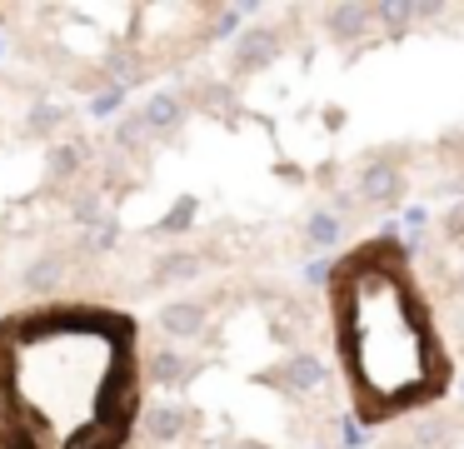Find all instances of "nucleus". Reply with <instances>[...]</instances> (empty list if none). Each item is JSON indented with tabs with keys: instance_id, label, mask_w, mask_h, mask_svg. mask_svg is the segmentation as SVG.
I'll return each instance as SVG.
<instances>
[{
	"instance_id": "obj_1",
	"label": "nucleus",
	"mask_w": 464,
	"mask_h": 449,
	"mask_svg": "<svg viewBox=\"0 0 464 449\" xmlns=\"http://www.w3.org/2000/svg\"><path fill=\"white\" fill-rule=\"evenodd\" d=\"M130 419V315L45 305L0 319V449H125Z\"/></svg>"
},
{
	"instance_id": "obj_2",
	"label": "nucleus",
	"mask_w": 464,
	"mask_h": 449,
	"mask_svg": "<svg viewBox=\"0 0 464 449\" xmlns=\"http://www.w3.org/2000/svg\"><path fill=\"white\" fill-rule=\"evenodd\" d=\"M334 335L344 375L370 419H390L434 399L450 379L434 345L424 299L414 295L404 259L390 249H360L334 275Z\"/></svg>"
},
{
	"instance_id": "obj_3",
	"label": "nucleus",
	"mask_w": 464,
	"mask_h": 449,
	"mask_svg": "<svg viewBox=\"0 0 464 449\" xmlns=\"http://www.w3.org/2000/svg\"><path fill=\"white\" fill-rule=\"evenodd\" d=\"M360 190L370 200H394L404 190V180H400V165L394 160H374V165H364V175H360Z\"/></svg>"
},
{
	"instance_id": "obj_4",
	"label": "nucleus",
	"mask_w": 464,
	"mask_h": 449,
	"mask_svg": "<svg viewBox=\"0 0 464 449\" xmlns=\"http://www.w3.org/2000/svg\"><path fill=\"white\" fill-rule=\"evenodd\" d=\"M160 329H165V335H175V339H195L205 329V309L200 305H185V299H180V305H165L160 309Z\"/></svg>"
},
{
	"instance_id": "obj_5",
	"label": "nucleus",
	"mask_w": 464,
	"mask_h": 449,
	"mask_svg": "<svg viewBox=\"0 0 464 449\" xmlns=\"http://www.w3.org/2000/svg\"><path fill=\"white\" fill-rule=\"evenodd\" d=\"M275 45H280V35H275V30H245L240 50H235V65H240V70L265 65V60L275 55Z\"/></svg>"
},
{
	"instance_id": "obj_6",
	"label": "nucleus",
	"mask_w": 464,
	"mask_h": 449,
	"mask_svg": "<svg viewBox=\"0 0 464 449\" xmlns=\"http://www.w3.org/2000/svg\"><path fill=\"white\" fill-rule=\"evenodd\" d=\"M280 379H285L290 389H314V385L324 379V365H320L314 355H295L290 365L280 369Z\"/></svg>"
},
{
	"instance_id": "obj_7",
	"label": "nucleus",
	"mask_w": 464,
	"mask_h": 449,
	"mask_svg": "<svg viewBox=\"0 0 464 449\" xmlns=\"http://www.w3.org/2000/svg\"><path fill=\"white\" fill-rule=\"evenodd\" d=\"M185 425H190V415H185L180 405H160V409H150V434H155V439H175Z\"/></svg>"
},
{
	"instance_id": "obj_8",
	"label": "nucleus",
	"mask_w": 464,
	"mask_h": 449,
	"mask_svg": "<svg viewBox=\"0 0 464 449\" xmlns=\"http://www.w3.org/2000/svg\"><path fill=\"white\" fill-rule=\"evenodd\" d=\"M370 15H374L370 5H334V10H330V25L340 30L344 40H354V35L364 30V20H370Z\"/></svg>"
},
{
	"instance_id": "obj_9",
	"label": "nucleus",
	"mask_w": 464,
	"mask_h": 449,
	"mask_svg": "<svg viewBox=\"0 0 464 449\" xmlns=\"http://www.w3.org/2000/svg\"><path fill=\"white\" fill-rule=\"evenodd\" d=\"M334 235H340V215L334 210H314L310 225H304V239L310 245H334Z\"/></svg>"
},
{
	"instance_id": "obj_10",
	"label": "nucleus",
	"mask_w": 464,
	"mask_h": 449,
	"mask_svg": "<svg viewBox=\"0 0 464 449\" xmlns=\"http://www.w3.org/2000/svg\"><path fill=\"white\" fill-rule=\"evenodd\" d=\"M150 375L160 379V385H180V379L190 375V365H185V359L175 355V349H160V355L150 359Z\"/></svg>"
},
{
	"instance_id": "obj_11",
	"label": "nucleus",
	"mask_w": 464,
	"mask_h": 449,
	"mask_svg": "<svg viewBox=\"0 0 464 449\" xmlns=\"http://www.w3.org/2000/svg\"><path fill=\"white\" fill-rule=\"evenodd\" d=\"M155 275H160V279H195V275H200V259L185 255V249H175V255H165L160 265H155Z\"/></svg>"
},
{
	"instance_id": "obj_12",
	"label": "nucleus",
	"mask_w": 464,
	"mask_h": 449,
	"mask_svg": "<svg viewBox=\"0 0 464 449\" xmlns=\"http://www.w3.org/2000/svg\"><path fill=\"white\" fill-rule=\"evenodd\" d=\"M145 120H150V130H170L175 120H180V100H175V95H155L150 105H145Z\"/></svg>"
},
{
	"instance_id": "obj_13",
	"label": "nucleus",
	"mask_w": 464,
	"mask_h": 449,
	"mask_svg": "<svg viewBox=\"0 0 464 449\" xmlns=\"http://www.w3.org/2000/svg\"><path fill=\"white\" fill-rule=\"evenodd\" d=\"M115 135H121V145H145L155 130H150V120H145V110H135V115L121 120V130H115Z\"/></svg>"
},
{
	"instance_id": "obj_14",
	"label": "nucleus",
	"mask_w": 464,
	"mask_h": 449,
	"mask_svg": "<svg viewBox=\"0 0 464 449\" xmlns=\"http://www.w3.org/2000/svg\"><path fill=\"white\" fill-rule=\"evenodd\" d=\"M55 279H61V255H45L25 269V285L31 289H45V285H55Z\"/></svg>"
},
{
	"instance_id": "obj_15",
	"label": "nucleus",
	"mask_w": 464,
	"mask_h": 449,
	"mask_svg": "<svg viewBox=\"0 0 464 449\" xmlns=\"http://www.w3.org/2000/svg\"><path fill=\"white\" fill-rule=\"evenodd\" d=\"M75 165H81V150H71V145L51 150V175H71Z\"/></svg>"
},
{
	"instance_id": "obj_16",
	"label": "nucleus",
	"mask_w": 464,
	"mask_h": 449,
	"mask_svg": "<svg viewBox=\"0 0 464 449\" xmlns=\"http://www.w3.org/2000/svg\"><path fill=\"white\" fill-rule=\"evenodd\" d=\"M55 125H61V110H35V120H31L35 135H51Z\"/></svg>"
},
{
	"instance_id": "obj_17",
	"label": "nucleus",
	"mask_w": 464,
	"mask_h": 449,
	"mask_svg": "<svg viewBox=\"0 0 464 449\" xmlns=\"http://www.w3.org/2000/svg\"><path fill=\"white\" fill-rule=\"evenodd\" d=\"M115 105H121V90H105V95H95V115H111Z\"/></svg>"
},
{
	"instance_id": "obj_18",
	"label": "nucleus",
	"mask_w": 464,
	"mask_h": 449,
	"mask_svg": "<svg viewBox=\"0 0 464 449\" xmlns=\"http://www.w3.org/2000/svg\"><path fill=\"white\" fill-rule=\"evenodd\" d=\"M444 229H450L454 239H464V210H450V220H444Z\"/></svg>"
}]
</instances>
